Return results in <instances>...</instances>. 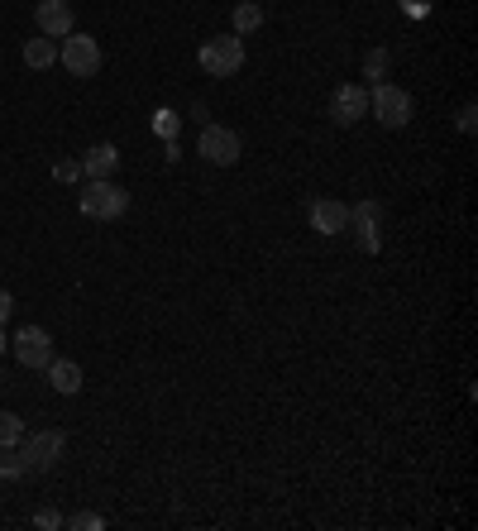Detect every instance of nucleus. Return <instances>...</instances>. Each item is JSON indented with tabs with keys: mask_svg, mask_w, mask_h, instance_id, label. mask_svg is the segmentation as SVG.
<instances>
[{
	"mask_svg": "<svg viewBox=\"0 0 478 531\" xmlns=\"http://www.w3.org/2000/svg\"><path fill=\"white\" fill-rule=\"evenodd\" d=\"M130 211V192L115 187L110 177H87V192H82V216L91 221H120Z\"/></svg>",
	"mask_w": 478,
	"mask_h": 531,
	"instance_id": "f257e3e1",
	"label": "nucleus"
},
{
	"mask_svg": "<svg viewBox=\"0 0 478 531\" xmlns=\"http://www.w3.org/2000/svg\"><path fill=\"white\" fill-rule=\"evenodd\" d=\"M58 63L67 67V77H96L101 72V63H106V53H101V44L91 39V34H67L63 44H58Z\"/></svg>",
	"mask_w": 478,
	"mask_h": 531,
	"instance_id": "f03ea898",
	"label": "nucleus"
},
{
	"mask_svg": "<svg viewBox=\"0 0 478 531\" xmlns=\"http://www.w3.org/2000/svg\"><path fill=\"white\" fill-rule=\"evenodd\" d=\"M369 111L378 115V125L402 130V125H412V91H402L397 82H378L369 91Z\"/></svg>",
	"mask_w": 478,
	"mask_h": 531,
	"instance_id": "7ed1b4c3",
	"label": "nucleus"
},
{
	"mask_svg": "<svg viewBox=\"0 0 478 531\" xmlns=\"http://www.w3.org/2000/svg\"><path fill=\"white\" fill-rule=\"evenodd\" d=\"M201 67H206V77H235L239 67H244V39L239 34L206 39L201 44Z\"/></svg>",
	"mask_w": 478,
	"mask_h": 531,
	"instance_id": "20e7f679",
	"label": "nucleus"
},
{
	"mask_svg": "<svg viewBox=\"0 0 478 531\" xmlns=\"http://www.w3.org/2000/svg\"><path fill=\"white\" fill-rule=\"evenodd\" d=\"M20 445H24V460H29V469H34V474H48V469L67 455V436L58 431V426L34 431V436H29V441H20Z\"/></svg>",
	"mask_w": 478,
	"mask_h": 531,
	"instance_id": "39448f33",
	"label": "nucleus"
},
{
	"mask_svg": "<svg viewBox=\"0 0 478 531\" xmlns=\"http://www.w3.org/2000/svg\"><path fill=\"white\" fill-rule=\"evenodd\" d=\"M10 350H15V359L24 369H48L53 364V335L44 326H20L15 340H10Z\"/></svg>",
	"mask_w": 478,
	"mask_h": 531,
	"instance_id": "423d86ee",
	"label": "nucleus"
},
{
	"mask_svg": "<svg viewBox=\"0 0 478 531\" xmlns=\"http://www.w3.org/2000/svg\"><path fill=\"white\" fill-rule=\"evenodd\" d=\"M378 225H383V206L378 201H354L349 206V225L345 230H354V240H359V249H369V254H378V244H383V235H378Z\"/></svg>",
	"mask_w": 478,
	"mask_h": 531,
	"instance_id": "0eeeda50",
	"label": "nucleus"
},
{
	"mask_svg": "<svg viewBox=\"0 0 478 531\" xmlns=\"http://www.w3.org/2000/svg\"><path fill=\"white\" fill-rule=\"evenodd\" d=\"M330 115H335V125H359V120L369 115V87H364V82L335 87V96H330Z\"/></svg>",
	"mask_w": 478,
	"mask_h": 531,
	"instance_id": "6e6552de",
	"label": "nucleus"
},
{
	"mask_svg": "<svg viewBox=\"0 0 478 531\" xmlns=\"http://www.w3.org/2000/svg\"><path fill=\"white\" fill-rule=\"evenodd\" d=\"M201 158H206V163H220V168L239 163V134L225 130V125H206V130H201Z\"/></svg>",
	"mask_w": 478,
	"mask_h": 531,
	"instance_id": "1a4fd4ad",
	"label": "nucleus"
},
{
	"mask_svg": "<svg viewBox=\"0 0 478 531\" xmlns=\"http://www.w3.org/2000/svg\"><path fill=\"white\" fill-rule=\"evenodd\" d=\"M34 24L44 39H67L72 34V5L67 0H39L34 5Z\"/></svg>",
	"mask_w": 478,
	"mask_h": 531,
	"instance_id": "9d476101",
	"label": "nucleus"
},
{
	"mask_svg": "<svg viewBox=\"0 0 478 531\" xmlns=\"http://www.w3.org/2000/svg\"><path fill=\"white\" fill-rule=\"evenodd\" d=\"M349 225V206L335 197H316L311 201V230H321V235H340Z\"/></svg>",
	"mask_w": 478,
	"mask_h": 531,
	"instance_id": "9b49d317",
	"label": "nucleus"
},
{
	"mask_svg": "<svg viewBox=\"0 0 478 531\" xmlns=\"http://www.w3.org/2000/svg\"><path fill=\"white\" fill-rule=\"evenodd\" d=\"M48 383H53L63 398H72V393H82V369H77L72 359H58V354H53V364H48Z\"/></svg>",
	"mask_w": 478,
	"mask_h": 531,
	"instance_id": "f8f14e48",
	"label": "nucleus"
},
{
	"mask_svg": "<svg viewBox=\"0 0 478 531\" xmlns=\"http://www.w3.org/2000/svg\"><path fill=\"white\" fill-rule=\"evenodd\" d=\"M115 163H120V149L115 144H96V149L82 154V177H110Z\"/></svg>",
	"mask_w": 478,
	"mask_h": 531,
	"instance_id": "ddd939ff",
	"label": "nucleus"
},
{
	"mask_svg": "<svg viewBox=\"0 0 478 531\" xmlns=\"http://www.w3.org/2000/svg\"><path fill=\"white\" fill-rule=\"evenodd\" d=\"M24 63L34 67V72L53 67V63H58V39H44V34H39V39H29V44H24Z\"/></svg>",
	"mask_w": 478,
	"mask_h": 531,
	"instance_id": "4468645a",
	"label": "nucleus"
},
{
	"mask_svg": "<svg viewBox=\"0 0 478 531\" xmlns=\"http://www.w3.org/2000/svg\"><path fill=\"white\" fill-rule=\"evenodd\" d=\"M24 474H34V469H29L20 445H0V479H24Z\"/></svg>",
	"mask_w": 478,
	"mask_h": 531,
	"instance_id": "2eb2a0df",
	"label": "nucleus"
},
{
	"mask_svg": "<svg viewBox=\"0 0 478 531\" xmlns=\"http://www.w3.org/2000/svg\"><path fill=\"white\" fill-rule=\"evenodd\" d=\"M259 24H263V5H259V0H239V5H235V34H239V39H244V34H254Z\"/></svg>",
	"mask_w": 478,
	"mask_h": 531,
	"instance_id": "dca6fc26",
	"label": "nucleus"
},
{
	"mask_svg": "<svg viewBox=\"0 0 478 531\" xmlns=\"http://www.w3.org/2000/svg\"><path fill=\"white\" fill-rule=\"evenodd\" d=\"M24 441V421L15 412H0V445H20Z\"/></svg>",
	"mask_w": 478,
	"mask_h": 531,
	"instance_id": "f3484780",
	"label": "nucleus"
},
{
	"mask_svg": "<svg viewBox=\"0 0 478 531\" xmlns=\"http://www.w3.org/2000/svg\"><path fill=\"white\" fill-rule=\"evenodd\" d=\"M67 531H101L106 527V517H96V512H72V517H63Z\"/></svg>",
	"mask_w": 478,
	"mask_h": 531,
	"instance_id": "a211bd4d",
	"label": "nucleus"
},
{
	"mask_svg": "<svg viewBox=\"0 0 478 531\" xmlns=\"http://www.w3.org/2000/svg\"><path fill=\"white\" fill-rule=\"evenodd\" d=\"M364 72L369 77H388V48H373L369 58H364Z\"/></svg>",
	"mask_w": 478,
	"mask_h": 531,
	"instance_id": "6ab92c4d",
	"label": "nucleus"
},
{
	"mask_svg": "<svg viewBox=\"0 0 478 531\" xmlns=\"http://www.w3.org/2000/svg\"><path fill=\"white\" fill-rule=\"evenodd\" d=\"M34 527H39V531H63V512H53V508L34 512Z\"/></svg>",
	"mask_w": 478,
	"mask_h": 531,
	"instance_id": "aec40b11",
	"label": "nucleus"
},
{
	"mask_svg": "<svg viewBox=\"0 0 478 531\" xmlns=\"http://www.w3.org/2000/svg\"><path fill=\"white\" fill-rule=\"evenodd\" d=\"M53 177H58V182H77V177H82V163H53Z\"/></svg>",
	"mask_w": 478,
	"mask_h": 531,
	"instance_id": "412c9836",
	"label": "nucleus"
},
{
	"mask_svg": "<svg viewBox=\"0 0 478 531\" xmlns=\"http://www.w3.org/2000/svg\"><path fill=\"white\" fill-rule=\"evenodd\" d=\"M153 125H158V134H163V139H173V134H177V115L173 111H158V120H153Z\"/></svg>",
	"mask_w": 478,
	"mask_h": 531,
	"instance_id": "4be33fe9",
	"label": "nucleus"
},
{
	"mask_svg": "<svg viewBox=\"0 0 478 531\" xmlns=\"http://www.w3.org/2000/svg\"><path fill=\"white\" fill-rule=\"evenodd\" d=\"M10 311H15V297H10V292L0 288V326H5V321H10Z\"/></svg>",
	"mask_w": 478,
	"mask_h": 531,
	"instance_id": "5701e85b",
	"label": "nucleus"
},
{
	"mask_svg": "<svg viewBox=\"0 0 478 531\" xmlns=\"http://www.w3.org/2000/svg\"><path fill=\"white\" fill-rule=\"evenodd\" d=\"M5 345H10V340H5V331H0V354H5Z\"/></svg>",
	"mask_w": 478,
	"mask_h": 531,
	"instance_id": "b1692460",
	"label": "nucleus"
}]
</instances>
